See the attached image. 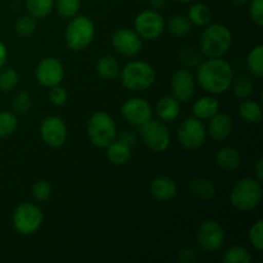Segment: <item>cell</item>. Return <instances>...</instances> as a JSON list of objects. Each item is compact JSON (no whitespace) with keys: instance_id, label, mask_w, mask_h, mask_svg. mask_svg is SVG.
<instances>
[{"instance_id":"cell-26","label":"cell","mask_w":263,"mask_h":263,"mask_svg":"<svg viewBox=\"0 0 263 263\" xmlns=\"http://www.w3.org/2000/svg\"><path fill=\"white\" fill-rule=\"evenodd\" d=\"M239 116L243 121L248 123H258L262 120V105L252 99H244L239 104Z\"/></svg>"},{"instance_id":"cell-6","label":"cell","mask_w":263,"mask_h":263,"mask_svg":"<svg viewBox=\"0 0 263 263\" xmlns=\"http://www.w3.org/2000/svg\"><path fill=\"white\" fill-rule=\"evenodd\" d=\"M117 125L107 112H97L89 118L87 136L97 148L105 149L117 139Z\"/></svg>"},{"instance_id":"cell-19","label":"cell","mask_w":263,"mask_h":263,"mask_svg":"<svg viewBox=\"0 0 263 263\" xmlns=\"http://www.w3.org/2000/svg\"><path fill=\"white\" fill-rule=\"evenodd\" d=\"M215 163L222 171H235L241 164V156L233 146H223L215 154Z\"/></svg>"},{"instance_id":"cell-46","label":"cell","mask_w":263,"mask_h":263,"mask_svg":"<svg viewBox=\"0 0 263 263\" xmlns=\"http://www.w3.org/2000/svg\"><path fill=\"white\" fill-rule=\"evenodd\" d=\"M148 3L152 7V9L154 10L162 9V8H164V5H166V0H148Z\"/></svg>"},{"instance_id":"cell-30","label":"cell","mask_w":263,"mask_h":263,"mask_svg":"<svg viewBox=\"0 0 263 263\" xmlns=\"http://www.w3.org/2000/svg\"><path fill=\"white\" fill-rule=\"evenodd\" d=\"M247 66L249 72L257 79L263 77V46L257 45L249 51L247 57Z\"/></svg>"},{"instance_id":"cell-45","label":"cell","mask_w":263,"mask_h":263,"mask_svg":"<svg viewBox=\"0 0 263 263\" xmlns=\"http://www.w3.org/2000/svg\"><path fill=\"white\" fill-rule=\"evenodd\" d=\"M254 174H256V179L262 182L263 180V159L262 158H259L258 161H257L256 167H254Z\"/></svg>"},{"instance_id":"cell-48","label":"cell","mask_w":263,"mask_h":263,"mask_svg":"<svg viewBox=\"0 0 263 263\" xmlns=\"http://www.w3.org/2000/svg\"><path fill=\"white\" fill-rule=\"evenodd\" d=\"M176 2H180V3H194V2H197V0H176Z\"/></svg>"},{"instance_id":"cell-5","label":"cell","mask_w":263,"mask_h":263,"mask_svg":"<svg viewBox=\"0 0 263 263\" xmlns=\"http://www.w3.org/2000/svg\"><path fill=\"white\" fill-rule=\"evenodd\" d=\"M95 36L94 22L86 15H74L69 18L64 30V43L72 51H82L89 48Z\"/></svg>"},{"instance_id":"cell-15","label":"cell","mask_w":263,"mask_h":263,"mask_svg":"<svg viewBox=\"0 0 263 263\" xmlns=\"http://www.w3.org/2000/svg\"><path fill=\"white\" fill-rule=\"evenodd\" d=\"M35 76L39 84L49 89L61 85L64 77L63 63L54 57L44 58L36 67Z\"/></svg>"},{"instance_id":"cell-36","label":"cell","mask_w":263,"mask_h":263,"mask_svg":"<svg viewBox=\"0 0 263 263\" xmlns=\"http://www.w3.org/2000/svg\"><path fill=\"white\" fill-rule=\"evenodd\" d=\"M32 198L35 202L37 203H45L46 200L50 199L51 194H53V187H51L50 182L46 180H37L35 184L32 185Z\"/></svg>"},{"instance_id":"cell-34","label":"cell","mask_w":263,"mask_h":263,"mask_svg":"<svg viewBox=\"0 0 263 263\" xmlns=\"http://www.w3.org/2000/svg\"><path fill=\"white\" fill-rule=\"evenodd\" d=\"M54 8L61 17L69 20L79 14L81 0H54Z\"/></svg>"},{"instance_id":"cell-43","label":"cell","mask_w":263,"mask_h":263,"mask_svg":"<svg viewBox=\"0 0 263 263\" xmlns=\"http://www.w3.org/2000/svg\"><path fill=\"white\" fill-rule=\"evenodd\" d=\"M120 141H122L123 144L128 145L130 148H133L136 143H138V136L133 133V131H126V133H122L120 135Z\"/></svg>"},{"instance_id":"cell-2","label":"cell","mask_w":263,"mask_h":263,"mask_svg":"<svg viewBox=\"0 0 263 263\" xmlns=\"http://www.w3.org/2000/svg\"><path fill=\"white\" fill-rule=\"evenodd\" d=\"M233 45V33L222 23H210L199 39V50L207 58H222Z\"/></svg>"},{"instance_id":"cell-47","label":"cell","mask_w":263,"mask_h":263,"mask_svg":"<svg viewBox=\"0 0 263 263\" xmlns=\"http://www.w3.org/2000/svg\"><path fill=\"white\" fill-rule=\"evenodd\" d=\"M229 2H230L233 5H236V7H240V5L248 4V3L251 2V0H229Z\"/></svg>"},{"instance_id":"cell-32","label":"cell","mask_w":263,"mask_h":263,"mask_svg":"<svg viewBox=\"0 0 263 263\" xmlns=\"http://www.w3.org/2000/svg\"><path fill=\"white\" fill-rule=\"evenodd\" d=\"M17 128V116L9 110H0V139L13 135Z\"/></svg>"},{"instance_id":"cell-42","label":"cell","mask_w":263,"mask_h":263,"mask_svg":"<svg viewBox=\"0 0 263 263\" xmlns=\"http://www.w3.org/2000/svg\"><path fill=\"white\" fill-rule=\"evenodd\" d=\"M198 259L197 249L193 247H184L177 253V261L182 263H194Z\"/></svg>"},{"instance_id":"cell-41","label":"cell","mask_w":263,"mask_h":263,"mask_svg":"<svg viewBox=\"0 0 263 263\" xmlns=\"http://www.w3.org/2000/svg\"><path fill=\"white\" fill-rule=\"evenodd\" d=\"M49 100H50L51 104L57 105V107H61V105L66 104L67 100H68V92L61 85H57V86L50 87Z\"/></svg>"},{"instance_id":"cell-7","label":"cell","mask_w":263,"mask_h":263,"mask_svg":"<svg viewBox=\"0 0 263 263\" xmlns=\"http://www.w3.org/2000/svg\"><path fill=\"white\" fill-rule=\"evenodd\" d=\"M44 222V213L35 203H21L12 216V225L21 235H32L37 233Z\"/></svg>"},{"instance_id":"cell-29","label":"cell","mask_w":263,"mask_h":263,"mask_svg":"<svg viewBox=\"0 0 263 263\" xmlns=\"http://www.w3.org/2000/svg\"><path fill=\"white\" fill-rule=\"evenodd\" d=\"M26 7L31 17L43 20L54 9V0H26Z\"/></svg>"},{"instance_id":"cell-10","label":"cell","mask_w":263,"mask_h":263,"mask_svg":"<svg viewBox=\"0 0 263 263\" xmlns=\"http://www.w3.org/2000/svg\"><path fill=\"white\" fill-rule=\"evenodd\" d=\"M134 27L143 40H157L166 30V21L158 10L146 9L136 15Z\"/></svg>"},{"instance_id":"cell-22","label":"cell","mask_w":263,"mask_h":263,"mask_svg":"<svg viewBox=\"0 0 263 263\" xmlns=\"http://www.w3.org/2000/svg\"><path fill=\"white\" fill-rule=\"evenodd\" d=\"M193 116L199 120H210L220 112V103L213 97H202L193 104Z\"/></svg>"},{"instance_id":"cell-25","label":"cell","mask_w":263,"mask_h":263,"mask_svg":"<svg viewBox=\"0 0 263 263\" xmlns=\"http://www.w3.org/2000/svg\"><path fill=\"white\" fill-rule=\"evenodd\" d=\"M187 18L192 22V25L205 27L212 22V10L204 3H194L187 10Z\"/></svg>"},{"instance_id":"cell-13","label":"cell","mask_w":263,"mask_h":263,"mask_svg":"<svg viewBox=\"0 0 263 263\" xmlns=\"http://www.w3.org/2000/svg\"><path fill=\"white\" fill-rule=\"evenodd\" d=\"M40 136L50 148H61L66 144L68 136L66 122L58 116L45 117L40 125Z\"/></svg>"},{"instance_id":"cell-1","label":"cell","mask_w":263,"mask_h":263,"mask_svg":"<svg viewBox=\"0 0 263 263\" xmlns=\"http://www.w3.org/2000/svg\"><path fill=\"white\" fill-rule=\"evenodd\" d=\"M233 67L222 58H208L197 67L195 81L204 91L212 95L222 94L231 87Z\"/></svg>"},{"instance_id":"cell-38","label":"cell","mask_w":263,"mask_h":263,"mask_svg":"<svg viewBox=\"0 0 263 263\" xmlns=\"http://www.w3.org/2000/svg\"><path fill=\"white\" fill-rule=\"evenodd\" d=\"M13 109L18 115H26L30 112L31 105H32V100H31V95L26 91H20L14 95L13 98Z\"/></svg>"},{"instance_id":"cell-44","label":"cell","mask_w":263,"mask_h":263,"mask_svg":"<svg viewBox=\"0 0 263 263\" xmlns=\"http://www.w3.org/2000/svg\"><path fill=\"white\" fill-rule=\"evenodd\" d=\"M7 59H8V49L5 46V44L0 40V68L5 66L7 63Z\"/></svg>"},{"instance_id":"cell-28","label":"cell","mask_w":263,"mask_h":263,"mask_svg":"<svg viewBox=\"0 0 263 263\" xmlns=\"http://www.w3.org/2000/svg\"><path fill=\"white\" fill-rule=\"evenodd\" d=\"M231 87H233L234 95L240 100L248 99L254 92V82L248 74H240L238 77H234Z\"/></svg>"},{"instance_id":"cell-24","label":"cell","mask_w":263,"mask_h":263,"mask_svg":"<svg viewBox=\"0 0 263 263\" xmlns=\"http://www.w3.org/2000/svg\"><path fill=\"white\" fill-rule=\"evenodd\" d=\"M105 156H107L108 161L116 166H123L127 163L131 158V148L122 141L116 139L112 144L105 148Z\"/></svg>"},{"instance_id":"cell-23","label":"cell","mask_w":263,"mask_h":263,"mask_svg":"<svg viewBox=\"0 0 263 263\" xmlns=\"http://www.w3.org/2000/svg\"><path fill=\"white\" fill-rule=\"evenodd\" d=\"M95 68H97V73L99 74L100 79L105 80V81H113L120 76V62L113 55L100 57L98 59Z\"/></svg>"},{"instance_id":"cell-39","label":"cell","mask_w":263,"mask_h":263,"mask_svg":"<svg viewBox=\"0 0 263 263\" xmlns=\"http://www.w3.org/2000/svg\"><path fill=\"white\" fill-rule=\"evenodd\" d=\"M248 239L249 243L256 248L257 251H262L263 249V221L258 220L251 226L248 231Z\"/></svg>"},{"instance_id":"cell-12","label":"cell","mask_w":263,"mask_h":263,"mask_svg":"<svg viewBox=\"0 0 263 263\" xmlns=\"http://www.w3.org/2000/svg\"><path fill=\"white\" fill-rule=\"evenodd\" d=\"M121 115L123 120L134 127H140L153 116V108L148 100L143 98H130L121 107Z\"/></svg>"},{"instance_id":"cell-3","label":"cell","mask_w":263,"mask_h":263,"mask_svg":"<svg viewBox=\"0 0 263 263\" xmlns=\"http://www.w3.org/2000/svg\"><path fill=\"white\" fill-rule=\"evenodd\" d=\"M262 182L253 177L239 180L230 192V203L236 211L249 212L258 207L262 200Z\"/></svg>"},{"instance_id":"cell-27","label":"cell","mask_w":263,"mask_h":263,"mask_svg":"<svg viewBox=\"0 0 263 263\" xmlns=\"http://www.w3.org/2000/svg\"><path fill=\"white\" fill-rule=\"evenodd\" d=\"M192 22L186 15L175 14L166 23V30L175 37H185L192 31Z\"/></svg>"},{"instance_id":"cell-31","label":"cell","mask_w":263,"mask_h":263,"mask_svg":"<svg viewBox=\"0 0 263 263\" xmlns=\"http://www.w3.org/2000/svg\"><path fill=\"white\" fill-rule=\"evenodd\" d=\"M222 261L225 263H251L253 261L252 254L244 247L234 246L225 251L222 256Z\"/></svg>"},{"instance_id":"cell-37","label":"cell","mask_w":263,"mask_h":263,"mask_svg":"<svg viewBox=\"0 0 263 263\" xmlns=\"http://www.w3.org/2000/svg\"><path fill=\"white\" fill-rule=\"evenodd\" d=\"M36 27H37V26H36L35 18L31 17V15H23V17L17 20L14 30L20 36L27 37V36H31L32 33H35Z\"/></svg>"},{"instance_id":"cell-16","label":"cell","mask_w":263,"mask_h":263,"mask_svg":"<svg viewBox=\"0 0 263 263\" xmlns=\"http://www.w3.org/2000/svg\"><path fill=\"white\" fill-rule=\"evenodd\" d=\"M112 45L118 54L123 57L138 55L143 49V39L135 30L120 28L112 36Z\"/></svg>"},{"instance_id":"cell-9","label":"cell","mask_w":263,"mask_h":263,"mask_svg":"<svg viewBox=\"0 0 263 263\" xmlns=\"http://www.w3.org/2000/svg\"><path fill=\"white\" fill-rule=\"evenodd\" d=\"M207 138V128L202 120L197 117H186L177 130V141L180 145L187 151L199 149L204 144Z\"/></svg>"},{"instance_id":"cell-33","label":"cell","mask_w":263,"mask_h":263,"mask_svg":"<svg viewBox=\"0 0 263 263\" xmlns=\"http://www.w3.org/2000/svg\"><path fill=\"white\" fill-rule=\"evenodd\" d=\"M20 82V73L12 67L0 68V91H12Z\"/></svg>"},{"instance_id":"cell-17","label":"cell","mask_w":263,"mask_h":263,"mask_svg":"<svg viewBox=\"0 0 263 263\" xmlns=\"http://www.w3.org/2000/svg\"><path fill=\"white\" fill-rule=\"evenodd\" d=\"M149 192L154 199L166 203L175 199L179 189H177V184L172 177L166 176V175H159L151 181Z\"/></svg>"},{"instance_id":"cell-35","label":"cell","mask_w":263,"mask_h":263,"mask_svg":"<svg viewBox=\"0 0 263 263\" xmlns=\"http://www.w3.org/2000/svg\"><path fill=\"white\" fill-rule=\"evenodd\" d=\"M203 54L193 46H185L180 53V59L186 68H197L203 62Z\"/></svg>"},{"instance_id":"cell-4","label":"cell","mask_w":263,"mask_h":263,"mask_svg":"<svg viewBox=\"0 0 263 263\" xmlns=\"http://www.w3.org/2000/svg\"><path fill=\"white\" fill-rule=\"evenodd\" d=\"M156 71L144 61L128 62L120 71L121 84L131 91H145L156 82Z\"/></svg>"},{"instance_id":"cell-8","label":"cell","mask_w":263,"mask_h":263,"mask_svg":"<svg viewBox=\"0 0 263 263\" xmlns=\"http://www.w3.org/2000/svg\"><path fill=\"white\" fill-rule=\"evenodd\" d=\"M144 145L152 152L162 153L171 145V133L162 121L149 120L139 127Z\"/></svg>"},{"instance_id":"cell-21","label":"cell","mask_w":263,"mask_h":263,"mask_svg":"<svg viewBox=\"0 0 263 263\" xmlns=\"http://www.w3.org/2000/svg\"><path fill=\"white\" fill-rule=\"evenodd\" d=\"M156 113L162 122L175 121L180 115V102L174 97H163L157 102Z\"/></svg>"},{"instance_id":"cell-18","label":"cell","mask_w":263,"mask_h":263,"mask_svg":"<svg viewBox=\"0 0 263 263\" xmlns=\"http://www.w3.org/2000/svg\"><path fill=\"white\" fill-rule=\"evenodd\" d=\"M234 128V121L228 113L217 112L212 118L207 127V134L216 141H222L231 135Z\"/></svg>"},{"instance_id":"cell-40","label":"cell","mask_w":263,"mask_h":263,"mask_svg":"<svg viewBox=\"0 0 263 263\" xmlns=\"http://www.w3.org/2000/svg\"><path fill=\"white\" fill-rule=\"evenodd\" d=\"M248 13L251 20L256 23L258 27L263 26V0H251L248 3Z\"/></svg>"},{"instance_id":"cell-11","label":"cell","mask_w":263,"mask_h":263,"mask_svg":"<svg viewBox=\"0 0 263 263\" xmlns=\"http://www.w3.org/2000/svg\"><path fill=\"white\" fill-rule=\"evenodd\" d=\"M198 246L205 252H216L225 243V230L215 220H205L197 230Z\"/></svg>"},{"instance_id":"cell-14","label":"cell","mask_w":263,"mask_h":263,"mask_svg":"<svg viewBox=\"0 0 263 263\" xmlns=\"http://www.w3.org/2000/svg\"><path fill=\"white\" fill-rule=\"evenodd\" d=\"M172 97L180 103H187L193 99L197 89V81L192 71L187 68L177 69L170 82Z\"/></svg>"},{"instance_id":"cell-20","label":"cell","mask_w":263,"mask_h":263,"mask_svg":"<svg viewBox=\"0 0 263 263\" xmlns=\"http://www.w3.org/2000/svg\"><path fill=\"white\" fill-rule=\"evenodd\" d=\"M189 190L192 192L193 195L202 200H211L215 199L216 194H217V189L212 180L207 179V177L198 176L194 177L189 181Z\"/></svg>"}]
</instances>
